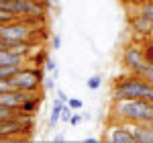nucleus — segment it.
I'll list each match as a JSON object with an SVG mask.
<instances>
[{"instance_id": "f257e3e1", "label": "nucleus", "mask_w": 153, "mask_h": 143, "mask_svg": "<svg viewBox=\"0 0 153 143\" xmlns=\"http://www.w3.org/2000/svg\"><path fill=\"white\" fill-rule=\"evenodd\" d=\"M112 117L118 123H153V102L147 98H131V100H117L110 108Z\"/></svg>"}, {"instance_id": "423d86ee", "label": "nucleus", "mask_w": 153, "mask_h": 143, "mask_svg": "<svg viewBox=\"0 0 153 143\" xmlns=\"http://www.w3.org/2000/svg\"><path fill=\"white\" fill-rule=\"evenodd\" d=\"M25 131H27V129H25L23 121L19 119L16 115L10 117V119L0 121V139H2V141H6V139H14V137L23 135Z\"/></svg>"}, {"instance_id": "7ed1b4c3", "label": "nucleus", "mask_w": 153, "mask_h": 143, "mask_svg": "<svg viewBox=\"0 0 153 143\" xmlns=\"http://www.w3.org/2000/svg\"><path fill=\"white\" fill-rule=\"evenodd\" d=\"M33 29L29 25V19H14L10 23L0 27V39L4 41L6 47H10L12 43H21V41H33Z\"/></svg>"}, {"instance_id": "2eb2a0df", "label": "nucleus", "mask_w": 153, "mask_h": 143, "mask_svg": "<svg viewBox=\"0 0 153 143\" xmlns=\"http://www.w3.org/2000/svg\"><path fill=\"white\" fill-rule=\"evenodd\" d=\"M143 53H145V60L147 63H153V37H149L143 45Z\"/></svg>"}, {"instance_id": "cd10ccee", "label": "nucleus", "mask_w": 153, "mask_h": 143, "mask_svg": "<svg viewBox=\"0 0 153 143\" xmlns=\"http://www.w3.org/2000/svg\"><path fill=\"white\" fill-rule=\"evenodd\" d=\"M63 139H65L63 135H55V137H53V141H57V143H61V141H63Z\"/></svg>"}, {"instance_id": "f03ea898", "label": "nucleus", "mask_w": 153, "mask_h": 143, "mask_svg": "<svg viewBox=\"0 0 153 143\" xmlns=\"http://www.w3.org/2000/svg\"><path fill=\"white\" fill-rule=\"evenodd\" d=\"M131 98H147L153 102V84L135 74L118 78L112 86L110 100L117 102V100H131Z\"/></svg>"}, {"instance_id": "dca6fc26", "label": "nucleus", "mask_w": 153, "mask_h": 143, "mask_svg": "<svg viewBox=\"0 0 153 143\" xmlns=\"http://www.w3.org/2000/svg\"><path fill=\"white\" fill-rule=\"evenodd\" d=\"M86 86H88L90 90H98V88L102 86V76H100V74H94V76H90V78L86 80Z\"/></svg>"}, {"instance_id": "aec40b11", "label": "nucleus", "mask_w": 153, "mask_h": 143, "mask_svg": "<svg viewBox=\"0 0 153 143\" xmlns=\"http://www.w3.org/2000/svg\"><path fill=\"white\" fill-rule=\"evenodd\" d=\"M141 78H145L147 82H151V84H153V63H147V68H145V72H143Z\"/></svg>"}, {"instance_id": "4468645a", "label": "nucleus", "mask_w": 153, "mask_h": 143, "mask_svg": "<svg viewBox=\"0 0 153 143\" xmlns=\"http://www.w3.org/2000/svg\"><path fill=\"white\" fill-rule=\"evenodd\" d=\"M47 57H49V55L45 53V51H43V49H37V53H35V55H29V61H31L33 66H43Z\"/></svg>"}, {"instance_id": "1a4fd4ad", "label": "nucleus", "mask_w": 153, "mask_h": 143, "mask_svg": "<svg viewBox=\"0 0 153 143\" xmlns=\"http://www.w3.org/2000/svg\"><path fill=\"white\" fill-rule=\"evenodd\" d=\"M131 133L135 137V143H153V125L147 123H131Z\"/></svg>"}, {"instance_id": "6ab92c4d", "label": "nucleus", "mask_w": 153, "mask_h": 143, "mask_svg": "<svg viewBox=\"0 0 153 143\" xmlns=\"http://www.w3.org/2000/svg\"><path fill=\"white\" fill-rule=\"evenodd\" d=\"M43 88H45V92H53V90H57L55 78H45V80H43Z\"/></svg>"}, {"instance_id": "bb28decb", "label": "nucleus", "mask_w": 153, "mask_h": 143, "mask_svg": "<svg viewBox=\"0 0 153 143\" xmlns=\"http://www.w3.org/2000/svg\"><path fill=\"white\" fill-rule=\"evenodd\" d=\"M84 143H98V137H86Z\"/></svg>"}, {"instance_id": "393cba45", "label": "nucleus", "mask_w": 153, "mask_h": 143, "mask_svg": "<svg viewBox=\"0 0 153 143\" xmlns=\"http://www.w3.org/2000/svg\"><path fill=\"white\" fill-rule=\"evenodd\" d=\"M6 90H10L8 80H0V94H2V92H6Z\"/></svg>"}, {"instance_id": "6e6552de", "label": "nucleus", "mask_w": 153, "mask_h": 143, "mask_svg": "<svg viewBox=\"0 0 153 143\" xmlns=\"http://www.w3.org/2000/svg\"><path fill=\"white\" fill-rule=\"evenodd\" d=\"M108 141H112V143H135V137H133V133H131L127 123H118V125L108 129Z\"/></svg>"}, {"instance_id": "f8f14e48", "label": "nucleus", "mask_w": 153, "mask_h": 143, "mask_svg": "<svg viewBox=\"0 0 153 143\" xmlns=\"http://www.w3.org/2000/svg\"><path fill=\"white\" fill-rule=\"evenodd\" d=\"M41 98H43V96H35V98L25 100L19 110H21V112H27V115H37V110H39V107H41Z\"/></svg>"}, {"instance_id": "9b49d317", "label": "nucleus", "mask_w": 153, "mask_h": 143, "mask_svg": "<svg viewBox=\"0 0 153 143\" xmlns=\"http://www.w3.org/2000/svg\"><path fill=\"white\" fill-rule=\"evenodd\" d=\"M65 102H61L59 98L53 100V107H51V115H49V129H55V125H57V121L61 119V108H63Z\"/></svg>"}, {"instance_id": "a878e982", "label": "nucleus", "mask_w": 153, "mask_h": 143, "mask_svg": "<svg viewBox=\"0 0 153 143\" xmlns=\"http://www.w3.org/2000/svg\"><path fill=\"white\" fill-rule=\"evenodd\" d=\"M82 119H84V123H88V121H92V115L86 110V112H82Z\"/></svg>"}, {"instance_id": "39448f33", "label": "nucleus", "mask_w": 153, "mask_h": 143, "mask_svg": "<svg viewBox=\"0 0 153 143\" xmlns=\"http://www.w3.org/2000/svg\"><path fill=\"white\" fill-rule=\"evenodd\" d=\"M123 68L135 74V76H143V72L147 68V60H145V53H143V45H129L123 51Z\"/></svg>"}, {"instance_id": "b1692460", "label": "nucleus", "mask_w": 153, "mask_h": 143, "mask_svg": "<svg viewBox=\"0 0 153 143\" xmlns=\"http://www.w3.org/2000/svg\"><path fill=\"white\" fill-rule=\"evenodd\" d=\"M55 94H57V98L61 100V102H70V96L65 94L63 90H59V88H57V90H55Z\"/></svg>"}, {"instance_id": "5701e85b", "label": "nucleus", "mask_w": 153, "mask_h": 143, "mask_svg": "<svg viewBox=\"0 0 153 143\" xmlns=\"http://www.w3.org/2000/svg\"><path fill=\"white\" fill-rule=\"evenodd\" d=\"M82 115H76V112H74V117H71V121H70V125L71 127H78V125H80V123H82Z\"/></svg>"}, {"instance_id": "20e7f679", "label": "nucleus", "mask_w": 153, "mask_h": 143, "mask_svg": "<svg viewBox=\"0 0 153 143\" xmlns=\"http://www.w3.org/2000/svg\"><path fill=\"white\" fill-rule=\"evenodd\" d=\"M45 80V68L43 66H33V68H21L19 74L8 80L10 88L14 90H37L39 86H43Z\"/></svg>"}, {"instance_id": "0eeeda50", "label": "nucleus", "mask_w": 153, "mask_h": 143, "mask_svg": "<svg viewBox=\"0 0 153 143\" xmlns=\"http://www.w3.org/2000/svg\"><path fill=\"white\" fill-rule=\"evenodd\" d=\"M27 61H29V55L19 51V49H10V47L0 49V68H4V66H25Z\"/></svg>"}, {"instance_id": "4be33fe9", "label": "nucleus", "mask_w": 153, "mask_h": 143, "mask_svg": "<svg viewBox=\"0 0 153 143\" xmlns=\"http://www.w3.org/2000/svg\"><path fill=\"white\" fill-rule=\"evenodd\" d=\"M51 45H53V49H61V35H53Z\"/></svg>"}, {"instance_id": "ddd939ff", "label": "nucleus", "mask_w": 153, "mask_h": 143, "mask_svg": "<svg viewBox=\"0 0 153 143\" xmlns=\"http://www.w3.org/2000/svg\"><path fill=\"white\" fill-rule=\"evenodd\" d=\"M139 12L143 16H147L149 21H153V0H143L139 4Z\"/></svg>"}, {"instance_id": "9d476101", "label": "nucleus", "mask_w": 153, "mask_h": 143, "mask_svg": "<svg viewBox=\"0 0 153 143\" xmlns=\"http://www.w3.org/2000/svg\"><path fill=\"white\" fill-rule=\"evenodd\" d=\"M131 27H133V31L139 33V35L153 37V21H149L147 16H143L141 12H137L135 19H131Z\"/></svg>"}, {"instance_id": "a211bd4d", "label": "nucleus", "mask_w": 153, "mask_h": 143, "mask_svg": "<svg viewBox=\"0 0 153 143\" xmlns=\"http://www.w3.org/2000/svg\"><path fill=\"white\" fill-rule=\"evenodd\" d=\"M43 68H45V72L53 74V72H57V61L53 60V57H47V60H45V63H43Z\"/></svg>"}, {"instance_id": "c756f323", "label": "nucleus", "mask_w": 153, "mask_h": 143, "mask_svg": "<svg viewBox=\"0 0 153 143\" xmlns=\"http://www.w3.org/2000/svg\"><path fill=\"white\" fill-rule=\"evenodd\" d=\"M151 125H153V123H151Z\"/></svg>"}, {"instance_id": "f3484780", "label": "nucleus", "mask_w": 153, "mask_h": 143, "mask_svg": "<svg viewBox=\"0 0 153 143\" xmlns=\"http://www.w3.org/2000/svg\"><path fill=\"white\" fill-rule=\"evenodd\" d=\"M71 117H74V108L65 102V104H63V108H61V121H63V123H70Z\"/></svg>"}, {"instance_id": "412c9836", "label": "nucleus", "mask_w": 153, "mask_h": 143, "mask_svg": "<svg viewBox=\"0 0 153 143\" xmlns=\"http://www.w3.org/2000/svg\"><path fill=\"white\" fill-rule=\"evenodd\" d=\"M68 104H70L74 110H82V108H84V104H82V100H80V98H70V102H68Z\"/></svg>"}, {"instance_id": "c85d7f7f", "label": "nucleus", "mask_w": 153, "mask_h": 143, "mask_svg": "<svg viewBox=\"0 0 153 143\" xmlns=\"http://www.w3.org/2000/svg\"><path fill=\"white\" fill-rule=\"evenodd\" d=\"M51 2H53V4H57V2H59V0H51Z\"/></svg>"}]
</instances>
